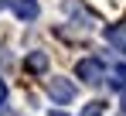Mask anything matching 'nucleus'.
<instances>
[{
	"instance_id": "5",
	"label": "nucleus",
	"mask_w": 126,
	"mask_h": 116,
	"mask_svg": "<svg viewBox=\"0 0 126 116\" xmlns=\"http://www.w3.org/2000/svg\"><path fill=\"white\" fill-rule=\"evenodd\" d=\"M24 68L34 72V75H44V72H48V55H44V51H31V55L24 58Z\"/></svg>"
},
{
	"instance_id": "1",
	"label": "nucleus",
	"mask_w": 126,
	"mask_h": 116,
	"mask_svg": "<svg viewBox=\"0 0 126 116\" xmlns=\"http://www.w3.org/2000/svg\"><path fill=\"white\" fill-rule=\"evenodd\" d=\"M75 75L82 78L85 85H99L106 78V65L99 61V58H82L79 65H75Z\"/></svg>"
},
{
	"instance_id": "10",
	"label": "nucleus",
	"mask_w": 126,
	"mask_h": 116,
	"mask_svg": "<svg viewBox=\"0 0 126 116\" xmlns=\"http://www.w3.org/2000/svg\"><path fill=\"white\" fill-rule=\"evenodd\" d=\"M3 7H7V0H0V10H3Z\"/></svg>"
},
{
	"instance_id": "11",
	"label": "nucleus",
	"mask_w": 126,
	"mask_h": 116,
	"mask_svg": "<svg viewBox=\"0 0 126 116\" xmlns=\"http://www.w3.org/2000/svg\"><path fill=\"white\" fill-rule=\"evenodd\" d=\"M48 116H65V113H48Z\"/></svg>"
},
{
	"instance_id": "2",
	"label": "nucleus",
	"mask_w": 126,
	"mask_h": 116,
	"mask_svg": "<svg viewBox=\"0 0 126 116\" xmlns=\"http://www.w3.org/2000/svg\"><path fill=\"white\" fill-rule=\"evenodd\" d=\"M75 92H79V89H75V82H72V78H51V82H48V96L55 99V102H72V99H75Z\"/></svg>"
},
{
	"instance_id": "8",
	"label": "nucleus",
	"mask_w": 126,
	"mask_h": 116,
	"mask_svg": "<svg viewBox=\"0 0 126 116\" xmlns=\"http://www.w3.org/2000/svg\"><path fill=\"white\" fill-rule=\"evenodd\" d=\"M3 99H7V82L0 78V102H3Z\"/></svg>"
},
{
	"instance_id": "7",
	"label": "nucleus",
	"mask_w": 126,
	"mask_h": 116,
	"mask_svg": "<svg viewBox=\"0 0 126 116\" xmlns=\"http://www.w3.org/2000/svg\"><path fill=\"white\" fill-rule=\"evenodd\" d=\"M102 113H106V106L99 102V99H95V102H89V106H82V113H79V116H102Z\"/></svg>"
},
{
	"instance_id": "9",
	"label": "nucleus",
	"mask_w": 126,
	"mask_h": 116,
	"mask_svg": "<svg viewBox=\"0 0 126 116\" xmlns=\"http://www.w3.org/2000/svg\"><path fill=\"white\" fill-rule=\"evenodd\" d=\"M123 113H126V89H123Z\"/></svg>"
},
{
	"instance_id": "3",
	"label": "nucleus",
	"mask_w": 126,
	"mask_h": 116,
	"mask_svg": "<svg viewBox=\"0 0 126 116\" xmlns=\"http://www.w3.org/2000/svg\"><path fill=\"white\" fill-rule=\"evenodd\" d=\"M14 14H17V20H34L38 14H41V7H38V0H10L7 3Z\"/></svg>"
},
{
	"instance_id": "6",
	"label": "nucleus",
	"mask_w": 126,
	"mask_h": 116,
	"mask_svg": "<svg viewBox=\"0 0 126 116\" xmlns=\"http://www.w3.org/2000/svg\"><path fill=\"white\" fill-rule=\"evenodd\" d=\"M109 89H116V92L126 89V65H112L109 68Z\"/></svg>"
},
{
	"instance_id": "4",
	"label": "nucleus",
	"mask_w": 126,
	"mask_h": 116,
	"mask_svg": "<svg viewBox=\"0 0 126 116\" xmlns=\"http://www.w3.org/2000/svg\"><path fill=\"white\" fill-rule=\"evenodd\" d=\"M106 41H109L116 51L126 55V20L123 24H109V27H106Z\"/></svg>"
}]
</instances>
